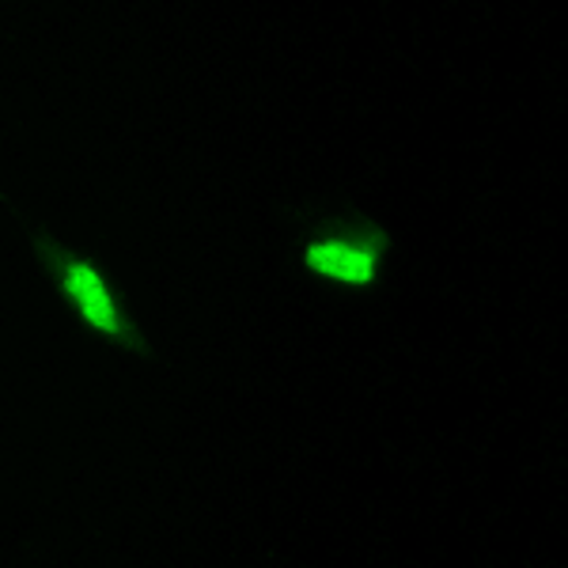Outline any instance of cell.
I'll return each instance as SVG.
<instances>
[{"mask_svg":"<svg viewBox=\"0 0 568 568\" xmlns=\"http://www.w3.org/2000/svg\"><path fill=\"white\" fill-rule=\"evenodd\" d=\"M307 265L326 277H337V281H353V284H364L372 281L375 273V262L368 251L361 246H349V243H318L307 251Z\"/></svg>","mask_w":568,"mask_h":568,"instance_id":"6da1fadb","label":"cell"},{"mask_svg":"<svg viewBox=\"0 0 568 568\" xmlns=\"http://www.w3.org/2000/svg\"><path fill=\"white\" fill-rule=\"evenodd\" d=\"M69 292L77 296V304L88 315V323H95L99 329H118L114 307H110V296H106L103 281L95 277V270H88V265H72Z\"/></svg>","mask_w":568,"mask_h":568,"instance_id":"7a4b0ae2","label":"cell"}]
</instances>
